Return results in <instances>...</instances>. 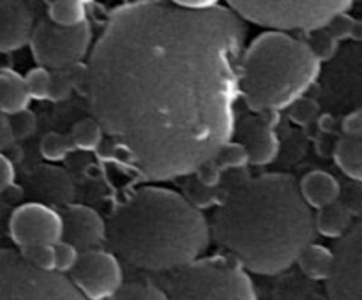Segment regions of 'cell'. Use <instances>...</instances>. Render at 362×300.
<instances>
[{
	"label": "cell",
	"mask_w": 362,
	"mask_h": 300,
	"mask_svg": "<svg viewBox=\"0 0 362 300\" xmlns=\"http://www.w3.org/2000/svg\"><path fill=\"white\" fill-rule=\"evenodd\" d=\"M246 25L232 9L141 0L113 11L85 94L122 161L145 180L187 176L232 140Z\"/></svg>",
	"instance_id": "obj_1"
},
{
	"label": "cell",
	"mask_w": 362,
	"mask_h": 300,
	"mask_svg": "<svg viewBox=\"0 0 362 300\" xmlns=\"http://www.w3.org/2000/svg\"><path fill=\"white\" fill-rule=\"evenodd\" d=\"M209 228L226 254L260 275L288 270L317 233L299 184L285 173L237 180L218 203Z\"/></svg>",
	"instance_id": "obj_2"
},
{
	"label": "cell",
	"mask_w": 362,
	"mask_h": 300,
	"mask_svg": "<svg viewBox=\"0 0 362 300\" xmlns=\"http://www.w3.org/2000/svg\"><path fill=\"white\" fill-rule=\"evenodd\" d=\"M105 222L112 253L152 274L189 263L211 242V228L200 208L163 187L136 191Z\"/></svg>",
	"instance_id": "obj_3"
},
{
	"label": "cell",
	"mask_w": 362,
	"mask_h": 300,
	"mask_svg": "<svg viewBox=\"0 0 362 300\" xmlns=\"http://www.w3.org/2000/svg\"><path fill=\"white\" fill-rule=\"evenodd\" d=\"M320 69L306 41L283 30L265 32L240 56V95L251 112H281L313 87Z\"/></svg>",
	"instance_id": "obj_4"
},
{
	"label": "cell",
	"mask_w": 362,
	"mask_h": 300,
	"mask_svg": "<svg viewBox=\"0 0 362 300\" xmlns=\"http://www.w3.org/2000/svg\"><path fill=\"white\" fill-rule=\"evenodd\" d=\"M156 284L173 300H255L257 289L246 268L230 254L194 258L172 270L159 272Z\"/></svg>",
	"instance_id": "obj_5"
},
{
	"label": "cell",
	"mask_w": 362,
	"mask_h": 300,
	"mask_svg": "<svg viewBox=\"0 0 362 300\" xmlns=\"http://www.w3.org/2000/svg\"><path fill=\"white\" fill-rule=\"evenodd\" d=\"M233 13L243 20L272 30H315L354 0H228Z\"/></svg>",
	"instance_id": "obj_6"
},
{
	"label": "cell",
	"mask_w": 362,
	"mask_h": 300,
	"mask_svg": "<svg viewBox=\"0 0 362 300\" xmlns=\"http://www.w3.org/2000/svg\"><path fill=\"white\" fill-rule=\"evenodd\" d=\"M81 293L60 272L39 270L21 253L0 251V300H78Z\"/></svg>",
	"instance_id": "obj_7"
},
{
	"label": "cell",
	"mask_w": 362,
	"mask_h": 300,
	"mask_svg": "<svg viewBox=\"0 0 362 300\" xmlns=\"http://www.w3.org/2000/svg\"><path fill=\"white\" fill-rule=\"evenodd\" d=\"M92 42V30L87 21L73 27H62L52 20H42L32 28V56L46 69H64L81 62Z\"/></svg>",
	"instance_id": "obj_8"
},
{
	"label": "cell",
	"mask_w": 362,
	"mask_h": 300,
	"mask_svg": "<svg viewBox=\"0 0 362 300\" xmlns=\"http://www.w3.org/2000/svg\"><path fill=\"white\" fill-rule=\"evenodd\" d=\"M69 281L74 288L90 300L113 299L117 289L124 282L120 261L112 251L99 249L83 251L71 268Z\"/></svg>",
	"instance_id": "obj_9"
},
{
	"label": "cell",
	"mask_w": 362,
	"mask_h": 300,
	"mask_svg": "<svg viewBox=\"0 0 362 300\" xmlns=\"http://www.w3.org/2000/svg\"><path fill=\"white\" fill-rule=\"evenodd\" d=\"M327 295L334 300L362 299V224L354 222L352 228L339 236L332 253V268L325 279Z\"/></svg>",
	"instance_id": "obj_10"
},
{
	"label": "cell",
	"mask_w": 362,
	"mask_h": 300,
	"mask_svg": "<svg viewBox=\"0 0 362 300\" xmlns=\"http://www.w3.org/2000/svg\"><path fill=\"white\" fill-rule=\"evenodd\" d=\"M9 235L16 246L55 244L62 239V215L46 203H25L9 219Z\"/></svg>",
	"instance_id": "obj_11"
},
{
	"label": "cell",
	"mask_w": 362,
	"mask_h": 300,
	"mask_svg": "<svg viewBox=\"0 0 362 300\" xmlns=\"http://www.w3.org/2000/svg\"><path fill=\"white\" fill-rule=\"evenodd\" d=\"M279 112H255L235 124L233 133L247 150L250 164H271L279 154V140L276 136V126L279 122Z\"/></svg>",
	"instance_id": "obj_12"
},
{
	"label": "cell",
	"mask_w": 362,
	"mask_h": 300,
	"mask_svg": "<svg viewBox=\"0 0 362 300\" xmlns=\"http://www.w3.org/2000/svg\"><path fill=\"white\" fill-rule=\"evenodd\" d=\"M62 215V239L80 253L99 249L106 244V222L94 208L67 205Z\"/></svg>",
	"instance_id": "obj_13"
},
{
	"label": "cell",
	"mask_w": 362,
	"mask_h": 300,
	"mask_svg": "<svg viewBox=\"0 0 362 300\" xmlns=\"http://www.w3.org/2000/svg\"><path fill=\"white\" fill-rule=\"evenodd\" d=\"M34 16L23 0H0V49L16 52L28 44Z\"/></svg>",
	"instance_id": "obj_14"
},
{
	"label": "cell",
	"mask_w": 362,
	"mask_h": 300,
	"mask_svg": "<svg viewBox=\"0 0 362 300\" xmlns=\"http://www.w3.org/2000/svg\"><path fill=\"white\" fill-rule=\"evenodd\" d=\"M299 191L303 194L304 201L315 208L332 203V201L339 200V196H341V186H339L338 179L332 176L331 173L320 172V169L308 173L300 180Z\"/></svg>",
	"instance_id": "obj_15"
},
{
	"label": "cell",
	"mask_w": 362,
	"mask_h": 300,
	"mask_svg": "<svg viewBox=\"0 0 362 300\" xmlns=\"http://www.w3.org/2000/svg\"><path fill=\"white\" fill-rule=\"evenodd\" d=\"M32 184L34 189L52 205H69L74 196L73 182L62 169L42 168Z\"/></svg>",
	"instance_id": "obj_16"
},
{
	"label": "cell",
	"mask_w": 362,
	"mask_h": 300,
	"mask_svg": "<svg viewBox=\"0 0 362 300\" xmlns=\"http://www.w3.org/2000/svg\"><path fill=\"white\" fill-rule=\"evenodd\" d=\"M313 219L315 232L327 236V239H339L354 224L352 210L339 200L318 208V214L313 215Z\"/></svg>",
	"instance_id": "obj_17"
},
{
	"label": "cell",
	"mask_w": 362,
	"mask_h": 300,
	"mask_svg": "<svg viewBox=\"0 0 362 300\" xmlns=\"http://www.w3.org/2000/svg\"><path fill=\"white\" fill-rule=\"evenodd\" d=\"M30 101L23 78L11 69L0 71V113L13 115L20 109L28 108Z\"/></svg>",
	"instance_id": "obj_18"
},
{
	"label": "cell",
	"mask_w": 362,
	"mask_h": 300,
	"mask_svg": "<svg viewBox=\"0 0 362 300\" xmlns=\"http://www.w3.org/2000/svg\"><path fill=\"white\" fill-rule=\"evenodd\" d=\"M296 263L311 281H325L332 268V251L320 244L310 242L297 254Z\"/></svg>",
	"instance_id": "obj_19"
},
{
	"label": "cell",
	"mask_w": 362,
	"mask_h": 300,
	"mask_svg": "<svg viewBox=\"0 0 362 300\" xmlns=\"http://www.w3.org/2000/svg\"><path fill=\"white\" fill-rule=\"evenodd\" d=\"M336 164L354 182L362 180V141L361 136H341L334 148Z\"/></svg>",
	"instance_id": "obj_20"
},
{
	"label": "cell",
	"mask_w": 362,
	"mask_h": 300,
	"mask_svg": "<svg viewBox=\"0 0 362 300\" xmlns=\"http://www.w3.org/2000/svg\"><path fill=\"white\" fill-rule=\"evenodd\" d=\"M69 138L73 141L74 148H78V150L94 152L101 147L105 131H103L101 124L94 116H87V119H81L74 124Z\"/></svg>",
	"instance_id": "obj_21"
},
{
	"label": "cell",
	"mask_w": 362,
	"mask_h": 300,
	"mask_svg": "<svg viewBox=\"0 0 362 300\" xmlns=\"http://www.w3.org/2000/svg\"><path fill=\"white\" fill-rule=\"evenodd\" d=\"M182 191H184V198H186L191 205L200 208V210L202 208L212 207V205H218L219 201L223 200V196H225L221 187L205 186V184L200 182L193 173L187 175V180L184 182Z\"/></svg>",
	"instance_id": "obj_22"
},
{
	"label": "cell",
	"mask_w": 362,
	"mask_h": 300,
	"mask_svg": "<svg viewBox=\"0 0 362 300\" xmlns=\"http://www.w3.org/2000/svg\"><path fill=\"white\" fill-rule=\"evenodd\" d=\"M48 14L53 23L62 27H73L87 21L85 4L80 0H52Z\"/></svg>",
	"instance_id": "obj_23"
},
{
	"label": "cell",
	"mask_w": 362,
	"mask_h": 300,
	"mask_svg": "<svg viewBox=\"0 0 362 300\" xmlns=\"http://www.w3.org/2000/svg\"><path fill=\"white\" fill-rule=\"evenodd\" d=\"M117 300H165L166 295L156 282L136 281L120 284L117 293L113 295Z\"/></svg>",
	"instance_id": "obj_24"
},
{
	"label": "cell",
	"mask_w": 362,
	"mask_h": 300,
	"mask_svg": "<svg viewBox=\"0 0 362 300\" xmlns=\"http://www.w3.org/2000/svg\"><path fill=\"white\" fill-rule=\"evenodd\" d=\"M216 162L219 164V168L225 172V169H240L246 168L250 164V157H247V150L244 148V145L240 141H225V143L219 147V150L214 154Z\"/></svg>",
	"instance_id": "obj_25"
},
{
	"label": "cell",
	"mask_w": 362,
	"mask_h": 300,
	"mask_svg": "<svg viewBox=\"0 0 362 300\" xmlns=\"http://www.w3.org/2000/svg\"><path fill=\"white\" fill-rule=\"evenodd\" d=\"M39 148H41V155L46 161L57 162L66 159L74 150V145L71 141L69 134L48 133L42 136Z\"/></svg>",
	"instance_id": "obj_26"
},
{
	"label": "cell",
	"mask_w": 362,
	"mask_h": 300,
	"mask_svg": "<svg viewBox=\"0 0 362 300\" xmlns=\"http://www.w3.org/2000/svg\"><path fill=\"white\" fill-rule=\"evenodd\" d=\"M306 44L310 46V49L320 62H327L338 53V39L332 37L324 27L308 30Z\"/></svg>",
	"instance_id": "obj_27"
},
{
	"label": "cell",
	"mask_w": 362,
	"mask_h": 300,
	"mask_svg": "<svg viewBox=\"0 0 362 300\" xmlns=\"http://www.w3.org/2000/svg\"><path fill=\"white\" fill-rule=\"evenodd\" d=\"M20 253L30 265L39 270H55V258H53V244H30L20 247Z\"/></svg>",
	"instance_id": "obj_28"
},
{
	"label": "cell",
	"mask_w": 362,
	"mask_h": 300,
	"mask_svg": "<svg viewBox=\"0 0 362 300\" xmlns=\"http://www.w3.org/2000/svg\"><path fill=\"white\" fill-rule=\"evenodd\" d=\"M7 120H9L11 134H13L14 141L28 140L35 133V129H37V116L28 108L13 113Z\"/></svg>",
	"instance_id": "obj_29"
},
{
	"label": "cell",
	"mask_w": 362,
	"mask_h": 300,
	"mask_svg": "<svg viewBox=\"0 0 362 300\" xmlns=\"http://www.w3.org/2000/svg\"><path fill=\"white\" fill-rule=\"evenodd\" d=\"M325 30L332 35L338 41H343V39H359L361 28L359 23H357L354 18H350L349 14L339 13L336 16H332L327 23L324 25Z\"/></svg>",
	"instance_id": "obj_30"
},
{
	"label": "cell",
	"mask_w": 362,
	"mask_h": 300,
	"mask_svg": "<svg viewBox=\"0 0 362 300\" xmlns=\"http://www.w3.org/2000/svg\"><path fill=\"white\" fill-rule=\"evenodd\" d=\"M49 74H52L49 73V69H46V67H41V66L28 71V74L23 78V81L30 99H37V101L48 99Z\"/></svg>",
	"instance_id": "obj_31"
},
{
	"label": "cell",
	"mask_w": 362,
	"mask_h": 300,
	"mask_svg": "<svg viewBox=\"0 0 362 300\" xmlns=\"http://www.w3.org/2000/svg\"><path fill=\"white\" fill-rule=\"evenodd\" d=\"M74 90V83L66 69H53L49 74V87H48V99L49 101H64L69 99L71 92Z\"/></svg>",
	"instance_id": "obj_32"
},
{
	"label": "cell",
	"mask_w": 362,
	"mask_h": 300,
	"mask_svg": "<svg viewBox=\"0 0 362 300\" xmlns=\"http://www.w3.org/2000/svg\"><path fill=\"white\" fill-rule=\"evenodd\" d=\"M290 108V119L293 120L299 126H306V124L313 122L315 119L320 113V106L315 99H308V97H299L288 106Z\"/></svg>",
	"instance_id": "obj_33"
},
{
	"label": "cell",
	"mask_w": 362,
	"mask_h": 300,
	"mask_svg": "<svg viewBox=\"0 0 362 300\" xmlns=\"http://www.w3.org/2000/svg\"><path fill=\"white\" fill-rule=\"evenodd\" d=\"M78 256H80V251L69 244L67 240L60 239L53 244V258H55V272H69L71 268L76 263Z\"/></svg>",
	"instance_id": "obj_34"
},
{
	"label": "cell",
	"mask_w": 362,
	"mask_h": 300,
	"mask_svg": "<svg viewBox=\"0 0 362 300\" xmlns=\"http://www.w3.org/2000/svg\"><path fill=\"white\" fill-rule=\"evenodd\" d=\"M193 175L197 176L200 182H204L205 186L214 187L221 182L223 169L219 168V164L214 161V159H209V161H205L204 164H200L197 169H194Z\"/></svg>",
	"instance_id": "obj_35"
},
{
	"label": "cell",
	"mask_w": 362,
	"mask_h": 300,
	"mask_svg": "<svg viewBox=\"0 0 362 300\" xmlns=\"http://www.w3.org/2000/svg\"><path fill=\"white\" fill-rule=\"evenodd\" d=\"M14 182V166L7 155L0 152V193L9 189Z\"/></svg>",
	"instance_id": "obj_36"
},
{
	"label": "cell",
	"mask_w": 362,
	"mask_h": 300,
	"mask_svg": "<svg viewBox=\"0 0 362 300\" xmlns=\"http://www.w3.org/2000/svg\"><path fill=\"white\" fill-rule=\"evenodd\" d=\"M343 133L349 136H361L362 134V113L361 109H356L350 115H346L341 122Z\"/></svg>",
	"instance_id": "obj_37"
},
{
	"label": "cell",
	"mask_w": 362,
	"mask_h": 300,
	"mask_svg": "<svg viewBox=\"0 0 362 300\" xmlns=\"http://www.w3.org/2000/svg\"><path fill=\"white\" fill-rule=\"evenodd\" d=\"M170 2L184 9H209V7L218 6L221 0H170Z\"/></svg>",
	"instance_id": "obj_38"
},
{
	"label": "cell",
	"mask_w": 362,
	"mask_h": 300,
	"mask_svg": "<svg viewBox=\"0 0 362 300\" xmlns=\"http://www.w3.org/2000/svg\"><path fill=\"white\" fill-rule=\"evenodd\" d=\"M13 134H11L9 120L0 116V150L2 148H9L11 143H13Z\"/></svg>",
	"instance_id": "obj_39"
},
{
	"label": "cell",
	"mask_w": 362,
	"mask_h": 300,
	"mask_svg": "<svg viewBox=\"0 0 362 300\" xmlns=\"http://www.w3.org/2000/svg\"><path fill=\"white\" fill-rule=\"evenodd\" d=\"M11 64H13V60H11L9 52H2L0 49V71H9Z\"/></svg>",
	"instance_id": "obj_40"
},
{
	"label": "cell",
	"mask_w": 362,
	"mask_h": 300,
	"mask_svg": "<svg viewBox=\"0 0 362 300\" xmlns=\"http://www.w3.org/2000/svg\"><path fill=\"white\" fill-rule=\"evenodd\" d=\"M80 2H83V4H88V2H94V0H80Z\"/></svg>",
	"instance_id": "obj_41"
}]
</instances>
